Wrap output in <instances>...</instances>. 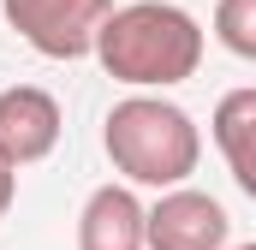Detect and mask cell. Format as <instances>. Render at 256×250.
I'll use <instances>...</instances> for the list:
<instances>
[{"mask_svg": "<svg viewBox=\"0 0 256 250\" xmlns=\"http://www.w3.org/2000/svg\"><path fill=\"white\" fill-rule=\"evenodd\" d=\"M96 60L131 90H173L202 66V24L173 0H131L108 12Z\"/></svg>", "mask_w": 256, "mask_h": 250, "instance_id": "1", "label": "cell"}, {"mask_svg": "<svg viewBox=\"0 0 256 250\" xmlns=\"http://www.w3.org/2000/svg\"><path fill=\"white\" fill-rule=\"evenodd\" d=\"M102 149H108L114 173H126V185L173 190V185H185L196 173V161H202V131H196V120L179 102H167L155 90H137V96L108 108Z\"/></svg>", "mask_w": 256, "mask_h": 250, "instance_id": "2", "label": "cell"}, {"mask_svg": "<svg viewBox=\"0 0 256 250\" xmlns=\"http://www.w3.org/2000/svg\"><path fill=\"white\" fill-rule=\"evenodd\" d=\"M0 12L42 60H84L96 54L114 0H0Z\"/></svg>", "mask_w": 256, "mask_h": 250, "instance_id": "3", "label": "cell"}, {"mask_svg": "<svg viewBox=\"0 0 256 250\" xmlns=\"http://www.w3.org/2000/svg\"><path fill=\"white\" fill-rule=\"evenodd\" d=\"M226 208L191 185L161 190V202L149 208V250H226Z\"/></svg>", "mask_w": 256, "mask_h": 250, "instance_id": "4", "label": "cell"}, {"mask_svg": "<svg viewBox=\"0 0 256 250\" xmlns=\"http://www.w3.org/2000/svg\"><path fill=\"white\" fill-rule=\"evenodd\" d=\"M60 131H66V120H60V102H54L48 90H36V84L0 90V149H6L18 167L54 155Z\"/></svg>", "mask_w": 256, "mask_h": 250, "instance_id": "5", "label": "cell"}, {"mask_svg": "<svg viewBox=\"0 0 256 250\" xmlns=\"http://www.w3.org/2000/svg\"><path fill=\"white\" fill-rule=\"evenodd\" d=\"M78 250H149V208L131 185H96L84 196Z\"/></svg>", "mask_w": 256, "mask_h": 250, "instance_id": "6", "label": "cell"}, {"mask_svg": "<svg viewBox=\"0 0 256 250\" xmlns=\"http://www.w3.org/2000/svg\"><path fill=\"white\" fill-rule=\"evenodd\" d=\"M208 131H214V149L226 155L238 190L256 202V84H250V90H226V96L214 102Z\"/></svg>", "mask_w": 256, "mask_h": 250, "instance_id": "7", "label": "cell"}, {"mask_svg": "<svg viewBox=\"0 0 256 250\" xmlns=\"http://www.w3.org/2000/svg\"><path fill=\"white\" fill-rule=\"evenodd\" d=\"M214 36L226 54L256 66V0H214Z\"/></svg>", "mask_w": 256, "mask_h": 250, "instance_id": "8", "label": "cell"}, {"mask_svg": "<svg viewBox=\"0 0 256 250\" xmlns=\"http://www.w3.org/2000/svg\"><path fill=\"white\" fill-rule=\"evenodd\" d=\"M12 196H18V161L0 149V220L12 214Z\"/></svg>", "mask_w": 256, "mask_h": 250, "instance_id": "9", "label": "cell"}, {"mask_svg": "<svg viewBox=\"0 0 256 250\" xmlns=\"http://www.w3.org/2000/svg\"><path fill=\"white\" fill-rule=\"evenodd\" d=\"M238 250H256V238H250V244H238Z\"/></svg>", "mask_w": 256, "mask_h": 250, "instance_id": "10", "label": "cell"}]
</instances>
